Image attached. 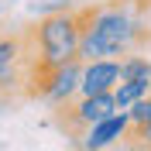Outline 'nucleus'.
<instances>
[{"label":"nucleus","mask_w":151,"mask_h":151,"mask_svg":"<svg viewBox=\"0 0 151 151\" xmlns=\"http://www.w3.org/2000/svg\"><path fill=\"white\" fill-rule=\"evenodd\" d=\"M79 69H83V62L76 58V62H65V65H55V69H41V72H35L28 96L45 100L48 106L72 103L76 96H79Z\"/></svg>","instance_id":"4"},{"label":"nucleus","mask_w":151,"mask_h":151,"mask_svg":"<svg viewBox=\"0 0 151 151\" xmlns=\"http://www.w3.org/2000/svg\"><path fill=\"white\" fill-rule=\"evenodd\" d=\"M148 41H151V10H148Z\"/></svg>","instance_id":"10"},{"label":"nucleus","mask_w":151,"mask_h":151,"mask_svg":"<svg viewBox=\"0 0 151 151\" xmlns=\"http://www.w3.org/2000/svg\"><path fill=\"white\" fill-rule=\"evenodd\" d=\"M151 0H106L79 4V62L120 58L148 48Z\"/></svg>","instance_id":"1"},{"label":"nucleus","mask_w":151,"mask_h":151,"mask_svg":"<svg viewBox=\"0 0 151 151\" xmlns=\"http://www.w3.org/2000/svg\"><path fill=\"white\" fill-rule=\"evenodd\" d=\"M151 93V83L144 79H120V83L113 86V100H117V110H127L131 103H137L141 96Z\"/></svg>","instance_id":"7"},{"label":"nucleus","mask_w":151,"mask_h":151,"mask_svg":"<svg viewBox=\"0 0 151 151\" xmlns=\"http://www.w3.org/2000/svg\"><path fill=\"white\" fill-rule=\"evenodd\" d=\"M35 72H38V62H35L28 24L21 31L0 35V103H7V100L14 103L21 96H28Z\"/></svg>","instance_id":"3"},{"label":"nucleus","mask_w":151,"mask_h":151,"mask_svg":"<svg viewBox=\"0 0 151 151\" xmlns=\"http://www.w3.org/2000/svg\"><path fill=\"white\" fill-rule=\"evenodd\" d=\"M117 83H120V58H93L79 69V96L113 93Z\"/></svg>","instance_id":"6"},{"label":"nucleus","mask_w":151,"mask_h":151,"mask_svg":"<svg viewBox=\"0 0 151 151\" xmlns=\"http://www.w3.org/2000/svg\"><path fill=\"white\" fill-rule=\"evenodd\" d=\"M0 14H4V7H0Z\"/></svg>","instance_id":"11"},{"label":"nucleus","mask_w":151,"mask_h":151,"mask_svg":"<svg viewBox=\"0 0 151 151\" xmlns=\"http://www.w3.org/2000/svg\"><path fill=\"white\" fill-rule=\"evenodd\" d=\"M120 79H144V83H151V58L141 55V52L120 58Z\"/></svg>","instance_id":"8"},{"label":"nucleus","mask_w":151,"mask_h":151,"mask_svg":"<svg viewBox=\"0 0 151 151\" xmlns=\"http://www.w3.org/2000/svg\"><path fill=\"white\" fill-rule=\"evenodd\" d=\"M76 7H79V4H76ZM76 7L62 10V14L38 17V24H28L38 72L79 58V14H76Z\"/></svg>","instance_id":"2"},{"label":"nucleus","mask_w":151,"mask_h":151,"mask_svg":"<svg viewBox=\"0 0 151 151\" xmlns=\"http://www.w3.org/2000/svg\"><path fill=\"white\" fill-rule=\"evenodd\" d=\"M76 0H31L28 10L35 17H48V14H62V10H72Z\"/></svg>","instance_id":"9"},{"label":"nucleus","mask_w":151,"mask_h":151,"mask_svg":"<svg viewBox=\"0 0 151 151\" xmlns=\"http://www.w3.org/2000/svg\"><path fill=\"white\" fill-rule=\"evenodd\" d=\"M127 127H131L127 110H117V113H110V117H103V120L89 124V127L72 141V148L76 151H106L110 144H117V141L127 137Z\"/></svg>","instance_id":"5"}]
</instances>
